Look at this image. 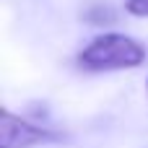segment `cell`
Segmentation results:
<instances>
[{"instance_id":"obj_1","label":"cell","mask_w":148,"mask_h":148,"mask_svg":"<svg viewBox=\"0 0 148 148\" xmlns=\"http://www.w3.org/2000/svg\"><path fill=\"white\" fill-rule=\"evenodd\" d=\"M146 60V47L125 34H101L78 52V65L86 70L138 68Z\"/></svg>"},{"instance_id":"obj_2","label":"cell","mask_w":148,"mask_h":148,"mask_svg":"<svg viewBox=\"0 0 148 148\" xmlns=\"http://www.w3.org/2000/svg\"><path fill=\"white\" fill-rule=\"evenodd\" d=\"M57 140H62L60 133L34 125L13 114L10 109L0 112V148H34L42 143H57Z\"/></svg>"},{"instance_id":"obj_3","label":"cell","mask_w":148,"mask_h":148,"mask_svg":"<svg viewBox=\"0 0 148 148\" xmlns=\"http://www.w3.org/2000/svg\"><path fill=\"white\" fill-rule=\"evenodd\" d=\"M83 21L86 23H91V26H109V23H114V10L104 3H94V5H86V10H83Z\"/></svg>"},{"instance_id":"obj_4","label":"cell","mask_w":148,"mask_h":148,"mask_svg":"<svg viewBox=\"0 0 148 148\" xmlns=\"http://www.w3.org/2000/svg\"><path fill=\"white\" fill-rule=\"evenodd\" d=\"M125 10L135 18H148V0H125Z\"/></svg>"},{"instance_id":"obj_5","label":"cell","mask_w":148,"mask_h":148,"mask_svg":"<svg viewBox=\"0 0 148 148\" xmlns=\"http://www.w3.org/2000/svg\"><path fill=\"white\" fill-rule=\"evenodd\" d=\"M146 88H148V83H146Z\"/></svg>"}]
</instances>
